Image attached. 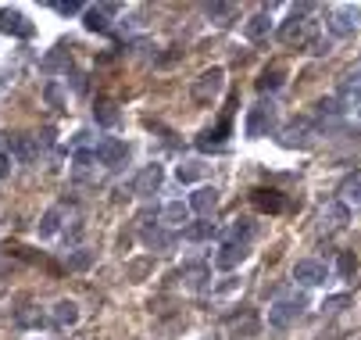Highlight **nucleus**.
<instances>
[{
	"label": "nucleus",
	"instance_id": "39448f33",
	"mask_svg": "<svg viewBox=\"0 0 361 340\" xmlns=\"http://www.w3.org/2000/svg\"><path fill=\"white\" fill-rule=\"evenodd\" d=\"M300 312H304V297H286V301H276L272 308H268V326L276 330H286Z\"/></svg>",
	"mask_w": 361,
	"mask_h": 340
},
{
	"label": "nucleus",
	"instance_id": "2eb2a0df",
	"mask_svg": "<svg viewBox=\"0 0 361 340\" xmlns=\"http://www.w3.org/2000/svg\"><path fill=\"white\" fill-rule=\"evenodd\" d=\"M244 258H247V243H229V240H226L222 251L215 255V265H219V269H236Z\"/></svg>",
	"mask_w": 361,
	"mask_h": 340
},
{
	"label": "nucleus",
	"instance_id": "7ed1b4c3",
	"mask_svg": "<svg viewBox=\"0 0 361 340\" xmlns=\"http://www.w3.org/2000/svg\"><path fill=\"white\" fill-rule=\"evenodd\" d=\"M358 22H361V11H358L354 4H340V8L329 11V33H333L337 40H340V36H351L354 29H358Z\"/></svg>",
	"mask_w": 361,
	"mask_h": 340
},
{
	"label": "nucleus",
	"instance_id": "7c9ffc66",
	"mask_svg": "<svg viewBox=\"0 0 361 340\" xmlns=\"http://www.w3.org/2000/svg\"><path fill=\"white\" fill-rule=\"evenodd\" d=\"M175 176H179V183H193V179L204 176V165H200V162H186V165L175 169Z\"/></svg>",
	"mask_w": 361,
	"mask_h": 340
},
{
	"label": "nucleus",
	"instance_id": "412c9836",
	"mask_svg": "<svg viewBox=\"0 0 361 340\" xmlns=\"http://www.w3.org/2000/svg\"><path fill=\"white\" fill-rule=\"evenodd\" d=\"M311 143V126L308 122H293L283 129V147H308Z\"/></svg>",
	"mask_w": 361,
	"mask_h": 340
},
{
	"label": "nucleus",
	"instance_id": "20e7f679",
	"mask_svg": "<svg viewBox=\"0 0 361 340\" xmlns=\"http://www.w3.org/2000/svg\"><path fill=\"white\" fill-rule=\"evenodd\" d=\"M118 11H122V4H111V0H108V4H94V8L82 11V25L89 29V33H108L111 18H115Z\"/></svg>",
	"mask_w": 361,
	"mask_h": 340
},
{
	"label": "nucleus",
	"instance_id": "c9c22d12",
	"mask_svg": "<svg viewBox=\"0 0 361 340\" xmlns=\"http://www.w3.org/2000/svg\"><path fill=\"white\" fill-rule=\"evenodd\" d=\"M89 262H94V258H89V251H75V255L68 258V265H72V269H86Z\"/></svg>",
	"mask_w": 361,
	"mask_h": 340
},
{
	"label": "nucleus",
	"instance_id": "2f4dec72",
	"mask_svg": "<svg viewBox=\"0 0 361 340\" xmlns=\"http://www.w3.org/2000/svg\"><path fill=\"white\" fill-rule=\"evenodd\" d=\"M226 236H229V243H247V236H251V222H247V219H240V222H233Z\"/></svg>",
	"mask_w": 361,
	"mask_h": 340
},
{
	"label": "nucleus",
	"instance_id": "c756f323",
	"mask_svg": "<svg viewBox=\"0 0 361 340\" xmlns=\"http://www.w3.org/2000/svg\"><path fill=\"white\" fill-rule=\"evenodd\" d=\"M344 94H347V97H358V101H361V65H354V69L344 76Z\"/></svg>",
	"mask_w": 361,
	"mask_h": 340
},
{
	"label": "nucleus",
	"instance_id": "6e6552de",
	"mask_svg": "<svg viewBox=\"0 0 361 340\" xmlns=\"http://www.w3.org/2000/svg\"><path fill=\"white\" fill-rule=\"evenodd\" d=\"M161 183H165L161 165H147V169L133 179V194H136V197H154V194L161 190Z\"/></svg>",
	"mask_w": 361,
	"mask_h": 340
},
{
	"label": "nucleus",
	"instance_id": "bb28decb",
	"mask_svg": "<svg viewBox=\"0 0 361 340\" xmlns=\"http://www.w3.org/2000/svg\"><path fill=\"white\" fill-rule=\"evenodd\" d=\"M61 219H65V208H50L40 219V236H54L57 229H61Z\"/></svg>",
	"mask_w": 361,
	"mask_h": 340
},
{
	"label": "nucleus",
	"instance_id": "f704fd0d",
	"mask_svg": "<svg viewBox=\"0 0 361 340\" xmlns=\"http://www.w3.org/2000/svg\"><path fill=\"white\" fill-rule=\"evenodd\" d=\"M354 265H358V262H354V255H351V251H344V255L337 258V269H340V276H354Z\"/></svg>",
	"mask_w": 361,
	"mask_h": 340
},
{
	"label": "nucleus",
	"instance_id": "4be33fe9",
	"mask_svg": "<svg viewBox=\"0 0 361 340\" xmlns=\"http://www.w3.org/2000/svg\"><path fill=\"white\" fill-rule=\"evenodd\" d=\"M212 236H219V229H215V222H190L186 229H183V240H190V243H204V240H212Z\"/></svg>",
	"mask_w": 361,
	"mask_h": 340
},
{
	"label": "nucleus",
	"instance_id": "4468645a",
	"mask_svg": "<svg viewBox=\"0 0 361 340\" xmlns=\"http://www.w3.org/2000/svg\"><path fill=\"white\" fill-rule=\"evenodd\" d=\"M272 115H276V108H272V101H261L258 108H251V115H247V136H261L265 133V126L272 122Z\"/></svg>",
	"mask_w": 361,
	"mask_h": 340
},
{
	"label": "nucleus",
	"instance_id": "5701e85b",
	"mask_svg": "<svg viewBox=\"0 0 361 340\" xmlns=\"http://www.w3.org/2000/svg\"><path fill=\"white\" fill-rule=\"evenodd\" d=\"M15 323H18L22 330H25V326H50V316H43L36 304H25L22 312L15 316Z\"/></svg>",
	"mask_w": 361,
	"mask_h": 340
},
{
	"label": "nucleus",
	"instance_id": "a211bd4d",
	"mask_svg": "<svg viewBox=\"0 0 361 340\" xmlns=\"http://www.w3.org/2000/svg\"><path fill=\"white\" fill-rule=\"evenodd\" d=\"M244 33H247V40H251V43H265V40H268V33H272V18H268V11L254 15V18L244 25Z\"/></svg>",
	"mask_w": 361,
	"mask_h": 340
},
{
	"label": "nucleus",
	"instance_id": "a878e982",
	"mask_svg": "<svg viewBox=\"0 0 361 340\" xmlns=\"http://www.w3.org/2000/svg\"><path fill=\"white\" fill-rule=\"evenodd\" d=\"M204 15L212 18L215 25H229V22L236 18V4H207V8H204Z\"/></svg>",
	"mask_w": 361,
	"mask_h": 340
},
{
	"label": "nucleus",
	"instance_id": "6ab92c4d",
	"mask_svg": "<svg viewBox=\"0 0 361 340\" xmlns=\"http://www.w3.org/2000/svg\"><path fill=\"white\" fill-rule=\"evenodd\" d=\"M254 204H258L261 211H272V215H279V211L290 208V201H286L279 190H254Z\"/></svg>",
	"mask_w": 361,
	"mask_h": 340
},
{
	"label": "nucleus",
	"instance_id": "4c0bfd02",
	"mask_svg": "<svg viewBox=\"0 0 361 340\" xmlns=\"http://www.w3.org/2000/svg\"><path fill=\"white\" fill-rule=\"evenodd\" d=\"M318 111H322V115H340L344 108H340V101H322V104H318Z\"/></svg>",
	"mask_w": 361,
	"mask_h": 340
},
{
	"label": "nucleus",
	"instance_id": "a19ab883",
	"mask_svg": "<svg viewBox=\"0 0 361 340\" xmlns=\"http://www.w3.org/2000/svg\"><path fill=\"white\" fill-rule=\"evenodd\" d=\"M207 340H215V337H207Z\"/></svg>",
	"mask_w": 361,
	"mask_h": 340
},
{
	"label": "nucleus",
	"instance_id": "e433bc0d",
	"mask_svg": "<svg viewBox=\"0 0 361 340\" xmlns=\"http://www.w3.org/2000/svg\"><path fill=\"white\" fill-rule=\"evenodd\" d=\"M347 301H351L347 294H340V297H325V304H322V308H329V312H337V308H344Z\"/></svg>",
	"mask_w": 361,
	"mask_h": 340
},
{
	"label": "nucleus",
	"instance_id": "393cba45",
	"mask_svg": "<svg viewBox=\"0 0 361 340\" xmlns=\"http://www.w3.org/2000/svg\"><path fill=\"white\" fill-rule=\"evenodd\" d=\"M165 222H168V226H183V229H186V222H190V204H183V201L165 204Z\"/></svg>",
	"mask_w": 361,
	"mask_h": 340
},
{
	"label": "nucleus",
	"instance_id": "9d476101",
	"mask_svg": "<svg viewBox=\"0 0 361 340\" xmlns=\"http://www.w3.org/2000/svg\"><path fill=\"white\" fill-rule=\"evenodd\" d=\"M0 29L11 33V36H22V40H29V36L36 33V25L29 22L22 11H0Z\"/></svg>",
	"mask_w": 361,
	"mask_h": 340
},
{
	"label": "nucleus",
	"instance_id": "423d86ee",
	"mask_svg": "<svg viewBox=\"0 0 361 340\" xmlns=\"http://www.w3.org/2000/svg\"><path fill=\"white\" fill-rule=\"evenodd\" d=\"M222 79H226V72H222V69L204 72V76L193 83V90H190V94H193V101H197V104H212V101L222 94Z\"/></svg>",
	"mask_w": 361,
	"mask_h": 340
},
{
	"label": "nucleus",
	"instance_id": "1a4fd4ad",
	"mask_svg": "<svg viewBox=\"0 0 361 340\" xmlns=\"http://www.w3.org/2000/svg\"><path fill=\"white\" fill-rule=\"evenodd\" d=\"M325 276H329L325 265H322V262H311V258H304V262L293 265V280H297L300 287H322Z\"/></svg>",
	"mask_w": 361,
	"mask_h": 340
},
{
	"label": "nucleus",
	"instance_id": "ddd939ff",
	"mask_svg": "<svg viewBox=\"0 0 361 340\" xmlns=\"http://www.w3.org/2000/svg\"><path fill=\"white\" fill-rule=\"evenodd\" d=\"M229 129H233V122H229V118H222L215 129H207V133H200V136H197V147H200V150H222V147H226Z\"/></svg>",
	"mask_w": 361,
	"mask_h": 340
},
{
	"label": "nucleus",
	"instance_id": "58836bf2",
	"mask_svg": "<svg viewBox=\"0 0 361 340\" xmlns=\"http://www.w3.org/2000/svg\"><path fill=\"white\" fill-rule=\"evenodd\" d=\"M47 101H50V104H61V90H57V86H47Z\"/></svg>",
	"mask_w": 361,
	"mask_h": 340
},
{
	"label": "nucleus",
	"instance_id": "b1692460",
	"mask_svg": "<svg viewBox=\"0 0 361 340\" xmlns=\"http://www.w3.org/2000/svg\"><path fill=\"white\" fill-rule=\"evenodd\" d=\"M40 69H43L47 76H50V72H57V69H65V72H68V69H72V57L65 54V47H54V50L43 57V65H40Z\"/></svg>",
	"mask_w": 361,
	"mask_h": 340
},
{
	"label": "nucleus",
	"instance_id": "c85d7f7f",
	"mask_svg": "<svg viewBox=\"0 0 361 340\" xmlns=\"http://www.w3.org/2000/svg\"><path fill=\"white\" fill-rule=\"evenodd\" d=\"M94 162H97V158H94V150H86V147H79V150L72 154V172H75V176H86V169L94 165Z\"/></svg>",
	"mask_w": 361,
	"mask_h": 340
},
{
	"label": "nucleus",
	"instance_id": "cd10ccee",
	"mask_svg": "<svg viewBox=\"0 0 361 340\" xmlns=\"http://www.w3.org/2000/svg\"><path fill=\"white\" fill-rule=\"evenodd\" d=\"M94 115H97L101 126H118V118H122V115H118V108H115L111 101H101V104L94 108Z\"/></svg>",
	"mask_w": 361,
	"mask_h": 340
},
{
	"label": "nucleus",
	"instance_id": "f03ea898",
	"mask_svg": "<svg viewBox=\"0 0 361 340\" xmlns=\"http://www.w3.org/2000/svg\"><path fill=\"white\" fill-rule=\"evenodd\" d=\"M308 11H311V4H300L293 11V18L283 22V29H279V40L283 43H308V33H311V22L304 18Z\"/></svg>",
	"mask_w": 361,
	"mask_h": 340
},
{
	"label": "nucleus",
	"instance_id": "ea45409f",
	"mask_svg": "<svg viewBox=\"0 0 361 340\" xmlns=\"http://www.w3.org/2000/svg\"><path fill=\"white\" fill-rule=\"evenodd\" d=\"M8 172H11V158H8L4 150H0V176H8Z\"/></svg>",
	"mask_w": 361,
	"mask_h": 340
},
{
	"label": "nucleus",
	"instance_id": "72a5a7b5",
	"mask_svg": "<svg viewBox=\"0 0 361 340\" xmlns=\"http://www.w3.org/2000/svg\"><path fill=\"white\" fill-rule=\"evenodd\" d=\"M283 83V69H272V72H261V79H258V90L261 94H268V90H276Z\"/></svg>",
	"mask_w": 361,
	"mask_h": 340
},
{
	"label": "nucleus",
	"instance_id": "aec40b11",
	"mask_svg": "<svg viewBox=\"0 0 361 340\" xmlns=\"http://www.w3.org/2000/svg\"><path fill=\"white\" fill-rule=\"evenodd\" d=\"M143 243L150 247V251H168V247L175 243V236L161 226H143Z\"/></svg>",
	"mask_w": 361,
	"mask_h": 340
},
{
	"label": "nucleus",
	"instance_id": "f3484780",
	"mask_svg": "<svg viewBox=\"0 0 361 340\" xmlns=\"http://www.w3.org/2000/svg\"><path fill=\"white\" fill-rule=\"evenodd\" d=\"M215 208H219V190H215V187H200V190H193V197H190V211L212 215Z\"/></svg>",
	"mask_w": 361,
	"mask_h": 340
},
{
	"label": "nucleus",
	"instance_id": "0eeeda50",
	"mask_svg": "<svg viewBox=\"0 0 361 340\" xmlns=\"http://www.w3.org/2000/svg\"><path fill=\"white\" fill-rule=\"evenodd\" d=\"M4 147L15 154V158L22 162V165H33L40 154H43V147H40V140L36 136H25V133H15V136H8L4 140Z\"/></svg>",
	"mask_w": 361,
	"mask_h": 340
},
{
	"label": "nucleus",
	"instance_id": "9b49d317",
	"mask_svg": "<svg viewBox=\"0 0 361 340\" xmlns=\"http://www.w3.org/2000/svg\"><path fill=\"white\" fill-rule=\"evenodd\" d=\"M179 280H183L190 290H207V280H212V269H207L204 262H186L183 269H179Z\"/></svg>",
	"mask_w": 361,
	"mask_h": 340
},
{
	"label": "nucleus",
	"instance_id": "f257e3e1",
	"mask_svg": "<svg viewBox=\"0 0 361 340\" xmlns=\"http://www.w3.org/2000/svg\"><path fill=\"white\" fill-rule=\"evenodd\" d=\"M94 158H97L104 169H122V165L129 162V147H126L122 140H115V136H104V140H97V147H94Z\"/></svg>",
	"mask_w": 361,
	"mask_h": 340
},
{
	"label": "nucleus",
	"instance_id": "473e14b6",
	"mask_svg": "<svg viewBox=\"0 0 361 340\" xmlns=\"http://www.w3.org/2000/svg\"><path fill=\"white\" fill-rule=\"evenodd\" d=\"M50 8L57 11V15H65V18H72V15H79V11H86L79 0H50Z\"/></svg>",
	"mask_w": 361,
	"mask_h": 340
},
{
	"label": "nucleus",
	"instance_id": "79ce46f5",
	"mask_svg": "<svg viewBox=\"0 0 361 340\" xmlns=\"http://www.w3.org/2000/svg\"><path fill=\"white\" fill-rule=\"evenodd\" d=\"M358 115H361V108H358Z\"/></svg>",
	"mask_w": 361,
	"mask_h": 340
},
{
	"label": "nucleus",
	"instance_id": "dca6fc26",
	"mask_svg": "<svg viewBox=\"0 0 361 340\" xmlns=\"http://www.w3.org/2000/svg\"><path fill=\"white\" fill-rule=\"evenodd\" d=\"M347 219H351V208H347L344 201H329V204L322 208V226H329V229L347 226Z\"/></svg>",
	"mask_w": 361,
	"mask_h": 340
},
{
	"label": "nucleus",
	"instance_id": "f8f14e48",
	"mask_svg": "<svg viewBox=\"0 0 361 340\" xmlns=\"http://www.w3.org/2000/svg\"><path fill=\"white\" fill-rule=\"evenodd\" d=\"M75 323H79V304L75 301H57L54 312H50V326L54 330H68Z\"/></svg>",
	"mask_w": 361,
	"mask_h": 340
}]
</instances>
